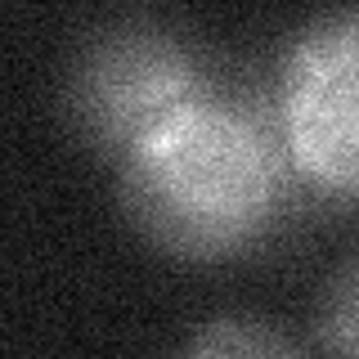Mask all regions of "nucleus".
Segmentation results:
<instances>
[{"label": "nucleus", "mask_w": 359, "mask_h": 359, "mask_svg": "<svg viewBox=\"0 0 359 359\" xmlns=\"http://www.w3.org/2000/svg\"><path fill=\"white\" fill-rule=\"evenodd\" d=\"M180 359H310L297 341L256 314H220L189 337Z\"/></svg>", "instance_id": "obj_4"}, {"label": "nucleus", "mask_w": 359, "mask_h": 359, "mask_svg": "<svg viewBox=\"0 0 359 359\" xmlns=\"http://www.w3.org/2000/svg\"><path fill=\"white\" fill-rule=\"evenodd\" d=\"M359 14L310 22L283 63V135L297 171L337 198H355L359 184V121H355Z\"/></svg>", "instance_id": "obj_3"}, {"label": "nucleus", "mask_w": 359, "mask_h": 359, "mask_svg": "<svg viewBox=\"0 0 359 359\" xmlns=\"http://www.w3.org/2000/svg\"><path fill=\"white\" fill-rule=\"evenodd\" d=\"M323 341L337 359H355V261L341 265L332 283V301L323 306Z\"/></svg>", "instance_id": "obj_5"}, {"label": "nucleus", "mask_w": 359, "mask_h": 359, "mask_svg": "<svg viewBox=\"0 0 359 359\" xmlns=\"http://www.w3.org/2000/svg\"><path fill=\"white\" fill-rule=\"evenodd\" d=\"M207 95L184 41L153 22L104 32L72 67V117L95 149L121 162L153 126Z\"/></svg>", "instance_id": "obj_2"}, {"label": "nucleus", "mask_w": 359, "mask_h": 359, "mask_svg": "<svg viewBox=\"0 0 359 359\" xmlns=\"http://www.w3.org/2000/svg\"><path fill=\"white\" fill-rule=\"evenodd\" d=\"M135 229L180 261L247 252L274 220L278 157L252 112L202 95L121 157Z\"/></svg>", "instance_id": "obj_1"}]
</instances>
